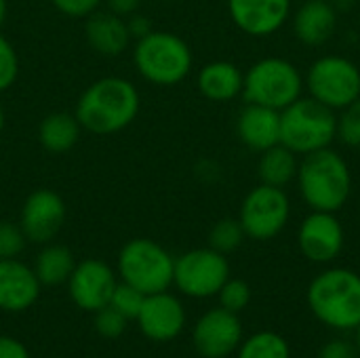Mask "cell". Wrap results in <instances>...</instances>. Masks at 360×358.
<instances>
[{"mask_svg":"<svg viewBox=\"0 0 360 358\" xmlns=\"http://www.w3.org/2000/svg\"><path fill=\"white\" fill-rule=\"evenodd\" d=\"M124 19H127V30L131 34V40H139V38L148 36L154 30L150 19L146 15H141V13H133V15H129Z\"/></svg>","mask_w":360,"mask_h":358,"instance_id":"e575fe53","label":"cell"},{"mask_svg":"<svg viewBox=\"0 0 360 358\" xmlns=\"http://www.w3.org/2000/svg\"><path fill=\"white\" fill-rule=\"evenodd\" d=\"M84 36L89 46L101 57H118L131 44L127 19L112 11H95L86 17Z\"/></svg>","mask_w":360,"mask_h":358,"instance_id":"d6986e66","label":"cell"},{"mask_svg":"<svg viewBox=\"0 0 360 358\" xmlns=\"http://www.w3.org/2000/svg\"><path fill=\"white\" fill-rule=\"evenodd\" d=\"M192 344L202 358H226L243 344V323L238 314L217 306L207 310L194 325Z\"/></svg>","mask_w":360,"mask_h":358,"instance_id":"8fae6325","label":"cell"},{"mask_svg":"<svg viewBox=\"0 0 360 358\" xmlns=\"http://www.w3.org/2000/svg\"><path fill=\"white\" fill-rule=\"evenodd\" d=\"M175 257L152 238H131L118 253V276L143 295L169 291Z\"/></svg>","mask_w":360,"mask_h":358,"instance_id":"52a82bcc","label":"cell"},{"mask_svg":"<svg viewBox=\"0 0 360 358\" xmlns=\"http://www.w3.org/2000/svg\"><path fill=\"white\" fill-rule=\"evenodd\" d=\"M217 298H219L221 308H226L234 314H240L251 302V287L243 279H228L224 283V287L219 289Z\"/></svg>","mask_w":360,"mask_h":358,"instance_id":"f1b7e54d","label":"cell"},{"mask_svg":"<svg viewBox=\"0 0 360 358\" xmlns=\"http://www.w3.org/2000/svg\"><path fill=\"white\" fill-rule=\"evenodd\" d=\"M141 97L135 84L120 76L91 82L78 97L74 116L80 127L95 135H114L135 122Z\"/></svg>","mask_w":360,"mask_h":358,"instance_id":"6da1fadb","label":"cell"},{"mask_svg":"<svg viewBox=\"0 0 360 358\" xmlns=\"http://www.w3.org/2000/svg\"><path fill=\"white\" fill-rule=\"evenodd\" d=\"M6 11H8L6 0H0V27H2V23H4V19H6Z\"/></svg>","mask_w":360,"mask_h":358,"instance_id":"74e56055","label":"cell"},{"mask_svg":"<svg viewBox=\"0 0 360 358\" xmlns=\"http://www.w3.org/2000/svg\"><path fill=\"white\" fill-rule=\"evenodd\" d=\"M103 2H105L108 11H112L120 17H129V15L137 13V8L141 4V0H103Z\"/></svg>","mask_w":360,"mask_h":358,"instance_id":"8d00e7d4","label":"cell"},{"mask_svg":"<svg viewBox=\"0 0 360 358\" xmlns=\"http://www.w3.org/2000/svg\"><path fill=\"white\" fill-rule=\"evenodd\" d=\"M40 281L27 264L13 260H0V310L19 314L30 310L40 295Z\"/></svg>","mask_w":360,"mask_h":358,"instance_id":"e0dca14e","label":"cell"},{"mask_svg":"<svg viewBox=\"0 0 360 358\" xmlns=\"http://www.w3.org/2000/svg\"><path fill=\"white\" fill-rule=\"evenodd\" d=\"M335 139L348 148H360V99L340 110Z\"/></svg>","mask_w":360,"mask_h":358,"instance_id":"83f0119b","label":"cell"},{"mask_svg":"<svg viewBox=\"0 0 360 358\" xmlns=\"http://www.w3.org/2000/svg\"><path fill=\"white\" fill-rule=\"evenodd\" d=\"M27 238L19 224L15 222H0V260H13L23 253Z\"/></svg>","mask_w":360,"mask_h":358,"instance_id":"f546056e","label":"cell"},{"mask_svg":"<svg viewBox=\"0 0 360 358\" xmlns=\"http://www.w3.org/2000/svg\"><path fill=\"white\" fill-rule=\"evenodd\" d=\"M238 358H291V350L278 333L259 331L238 346Z\"/></svg>","mask_w":360,"mask_h":358,"instance_id":"d4e9b609","label":"cell"},{"mask_svg":"<svg viewBox=\"0 0 360 358\" xmlns=\"http://www.w3.org/2000/svg\"><path fill=\"white\" fill-rule=\"evenodd\" d=\"M346 234L335 213L312 211L300 226L297 245L302 255L312 264H329L344 251Z\"/></svg>","mask_w":360,"mask_h":358,"instance_id":"5bb4252c","label":"cell"},{"mask_svg":"<svg viewBox=\"0 0 360 358\" xmlns=\"http://www.w3.org/2000/svg\"><path fill=\"white\" fill-rule=\"evenodd\" d=\"M319 358H356V348L346 340H331L321 348Z\"/></svg>","mask_w":360,"mask_h":358,"instance_id":"836d02e7","label":"cell"},{"mask_svg":"<svg viewBox=\"0 0 360 358\" xmlns=\"http://www.w3.org/2000/svg\"><path fill=\"white\" fill-rule=\"evenodd\" d=\"M338 135V114L312 97H300L281 112V143L297 156L331 148Z\"/></svg>","mask_w":360,"mask_h":358,"instance_id":"5b68a950","label":"cell"},{"mask_svg":"<svg viewBox=\"0 0 360 358\" xmlns=\"http://www.w3.org/2000/svg\"><path fill=\"white\" fill-rule=\"evenodd\" d=\"M304 87L310 97L331 108L333 112L360 99V68L348 57L325 55L319 57L304 76Z\"/></svg>","mask_w":360,"mask_h":358,"instance_id":"ba28073f","label":"cell"},{"mask_svg":"<svg viewBox=\"0 0 360 358\" xmlns=\"http://www.w3.org/2000/svg\"><path fill=\"white\" fill-rule=\"evenodd\" d=\"M308 306L331 329H356L360 325V274L348 268L321 272L308 287Z\"/></svg>","mask_w":360,"mask_h":358,"instance_id":"3957f363","label":"cell"},{"mask_svg":"<svg viewBox=\"0 0 360 358\" xmlns=\"http://www.w3.org/2000/svg\"><path fill=\"white\" fill-rule=\"evenodd\" d=\"M143 300H146V295L141 291H137L135 287L118 281L108 306H112L118 314H122L131 323V321H137V317L141 312V306H143Z\"/></svg>","mask_w":360,"mask_h":358,"instance_id":"4316f807","label":"cell"},{"mask_svg":"<svg viewBox=\"0 0 360 358\" xmlns=\"http://www.w3.org/2000/svg\"><path fill=\"white\" fill-rule=\"evenodd\" d=\"M245 238H247V234H245L240 222L232 219V217H226V219H219L211 228V232H209V247L215 249L221 255H230V253H234L245 243Z\"/></svg>","mask_w":360,"mask_h":358,"instance_id":"484cf974","label":"cell"},{"mask_svg":"<svg viewBox=\"0 0 360 358\" xmlns=\"http://www.w3.org/2000/svg\"><path fill=\"white\" fill-rule=\"evenodd\" d=\"M76 268V260L72 251L63 245L46 243L36 255L34 272L42 287H61L70 281Z\"/></svg>","mask_w":360,"mask_h":358,"instance_id":"cb8c5ba5","label":"cell"},{"mask_svg":"<svg viewBox=\"0 0 360 358\" xmlns=\"http://www.w3.org/2000/svg\"><path fill=\"white\" fill-rule=\"evenodd\" d=\"M354 331H356V348L360 350V325L356 327V329H354Z\"/></svg>","mask_w":360,"mask_h":358,"instance_id":"ab89813d","label":"cell"},{"mask_svg":"<svg viewBox=\"0 0 360 358\" xmlns=\"http://www.w3.org/2000/svg\"><path fill=\"white\" fill-rule=\"evenodd\" d=\"M4 122H6V116H4V108H2V103H0V135H2V131H4Z\"/></svg>","mask_w":360,"mask_h":358,"instance_id":"f35d334b","label":"cell"},{"mask_svg":"<svg viewBox=\"0 0 360 358\" xmlns=\"http://www.w3.org/2000/svg\"><path fill=\"white\" fill-rule=\"evenodd\" d=\"M65 215H68V207L63 198L49 188H40L25 198L19 215V226L27 243L46 245L63 228Z\"/></svg>","mask_w":360,"mask_h":358,"instance_id":"7c38bea8","label":"cell"},{"mask_svg":"<svg viewBox=\"0 0 360 358\" xmlns=\"http://www.w3.org/2000/svg\"><path fill=\"white\" fill-rule=\"evenodd\" d=\"M141 333L152 342H171L186 327V308L179 298L169 291L146 295L141 312L135 321Z\"/></svg>","mask_w":360,"mask_h":358,"instance_id":"9a60e30c","label":"cell"},{"mask_svg":"<svg viewBox=\"0 0 360 358\" xmlns=\"http://www.w3.org/2000/svg\"><path fill=\"white\" fill-rule=\"evenodd\" d=\"M236 133L249 150L262 154L264 150L281 143V112L266 106L247 103L236 118Z\"/></svg>","mask_w":360,"mask_h":358,"instance_id":"ac0fdd59","label":"cell"},{"mask_svg":"<svg viewBox=\"0 0 360 358\" xmlns=\"http://www.w3.org/2000/svg\"><path fill=\"white\" fill-rule=\"evenodd\" d=\"M198 91L209 101H230L243 93L245 74L232 61H211L198 72Z\"/></svg>","mask_w":360,"mask_h":358,"instance_id":"44dd1931","label":"cell"},{"mask_svg":"<svg viewBox=\"0 0 360 358\" xmlns=\"http://www.w3.org/2000/svg\"><path fill=\"white\" fill-rule=\"evenodd\" d=\"M289 215H291V203L285 188L259 184L243 198L238 222L247 238L272 241L287 228Z\"/></svg>","mask_w":360,"mask_h":358,"instance_id":"9c48e42d","label":"cell"},{"mask_svg":"<svg viewBox=\"0 0 360 358\" xmlns=\"http://www.w3.org/2000/svg\"><path fill=\"white\" fill-rule=\"evenodd\" d=\"M0 358H30V352L23 342L11 335H0Z\"/></svg>","mask_w":360,"mask_h":358,"instance_id":"d590c367","label":"cell"},{"mask_svg":"<svg viewBox=\"0 0 360 358\" xmlns=\"http://www.w3.org/2000/svg\"><path fill=\"white\" fill-rule=\"evenodd\" d=\"M295 181L310 211L338 213L352 194L350 167L346 158L331 148L302 156Z\"/></svg>","mask_w":360,"mask_h":358,"instance_id":"7a4b0ae2","label":"cell"},{"mask_svg":"<svg viewBox=\"0 0 360 358\" xmlns=\"http://www.w3.org/2000/svg\"><path fill=\"white\" fill-rule=\"evenodd\" d=\"M228 279H230L228 257L211 247L186 251L175 260L173 285L179 289V293L188 298L205 300L217 295Z\"/></svg>","mask_w":360,"mask_h":358,"instance_id":"30bf717a","label":"cell"},{"mask_svg":"<svg viewBox=\"0 0 360 358\" xmlns=\"http://www.w3.org/2000/svg\"><path fill=\"white\" fill-rule=\"evenodd\" d=\"M228 13L240 32L266 38L287 23L291 0H228Z\"/></svg>","mask_w":360,"mask_h":358,"instance_id":"2e32d148","label":"cell"},{"mask_svg":"<svg viewBox=\"0 0 360 358\" xmlns=\"http://www.w3.org/2000/svg\"><path fill=\"white\" fill-rule=\"evenodd\" d=\"M93 325H95V331L101 338L116 340V338H120L127 331L129 321L122 314H118L112 306H105V308L93 312Z\"/></svg>","mask_w":360,"mask_h":358,"instance_id":"4dcf8cb0","label":"cell"},{"mask_svg":"<svg viewBox=\"0 0 360 358\" xmlns=\"http://www.w3.org/2000/svg\"><path fill=\"white\" fill-rule=\"evenodd\" d=\"M300 169V158L295 152H291L287 146L276 143L262 152V158L257 162V175L262 184L285 188L291 181H295Z\"/></svg>","mask_w":360,"mask_h":358,"instance_id":"603a6c76","label":"cell"},{"mask_svg":"<svg viewBox=\"0 0 360 358\" xmlns=\"http://www.w3.org/2000/svg\"><path fill=\"white\" fill-rule=\"evenodd\" d=\"M80 122L74 114L53 112L42 118L38 127V141L49 154H65L80 139Z\"/></svg>","mask_w":360,"mask_h":358,"instance_id":"7402d4cb","label":"cell"},{"mask_svg":"<svg viewBox=\"0 0 360 358\" xmlns=\"http://www.w3.org/2000/svg\"><path fill=\"white\" fill-rule=\"evenodd\" d=\"M338 27V11L331 0H306L293 17V32L306 46L329 42Z\"/></svg>","mask_w":360,"mask_h":358,"instance_id":"ffe728a7","label":"cell"},{"mask_svg":"<svg viewBox=\"0 0 360 358\" xmlns=\"http://www.w3.org/2000/svg\"><path fill=\"white\" fill-rule=\"evenodd\" d=\"M133 61L137 72L148 82L158 87H173L190 74L194 57L192 49L181 36L152 30L148 36L135 40Z\"/></svg>","mask_w":360,"mask_h":358,"instance_id":"277c9868","label":"cell"},{"mask_svg":"<svg viewBox=\"0 0 360 358\" xmlns=\"http://www.w3.org/2000/svg\"><path fill=\"white\" fill-rule=\"evenodd\" d=\"M72 302L84 312H97L110 304V298L118 285L116 272L101 260L89 257L76 262V268L65 283Z\"/></svg>","mask_w":360,"mask_h":358,"instance_id":"4fadbf2b","label":"cell"},{"mask_svg":"<svg viewBox=\"0 0 360 358\" xmlns=\"http://www.w3.org/2000/svg\"><path fill=\"white\" fill-rule=\"evenodd\" d=\"M103 0H51V4L68 17H89Z\"/></svg>","mask_w":360,"mask_h":358,"instance_id":"d6a6232c","label":"cell"},{"mask_svg":"<svg viewBox=\"0 0 360 358\" xmlns=\"http://www.w3.org/2000/svg\"><path fill=\"white\" fill-rule=\"evenodd\" d=\"M19 76V57L15 46L0 34V93L8 91Z\"/></svg>","mask_w":360,"mask_h":358,"instance_id":"1f68e13d","label":"cell"},{"mask_svg":"<svg viewBox=\"0 0 360 358\" xmlns=\"http://www.w3.org/2000/svg\"><path fill=\"white\" fill-rule=\"evenodd\" d=\"M304 89V76L295 63L283 57H264L247 70L240 95L247 103L283 112L302 97Z\"/></svg>","mask_w":360,"mask_h":358,"instance_id":"8992f818","label":"cell"}]
</instances>
